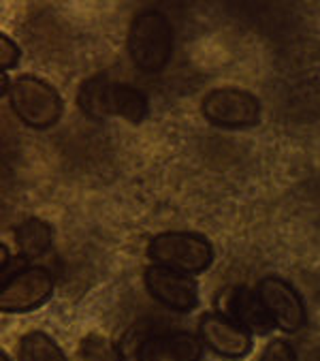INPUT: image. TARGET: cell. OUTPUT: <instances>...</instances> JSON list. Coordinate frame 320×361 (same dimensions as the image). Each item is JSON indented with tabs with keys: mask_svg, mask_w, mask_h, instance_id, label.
Here are the masks:
<instances>
[{
	"mask_svg": "<svg viewBox=\"0 0 320 361\" xmlns=\"http://www.w3.org/2000/svg\"><path fill=\"white\" fill-rule=\"evenodd\" d=\"M77 105L92 122L120 118L130 124H141L149 114V101L139 88L113 82L107 75L86 80L77 92Z\"/></svg>",
	"mask_w": 320,
	"mask_h": 361,
	"instance_id": "obj_1",
	"label": "cell"
},
{
	"mask_svg": "<svg viewBox=\"0 0 320 361\" xmlns=\"http://www.w3.org/2000/svg\"><path fill=\"white\" fill-rule=\"evenodd\" d=\"M126 49L141 73L156 75L165 71L173 56V26L169 18L156 9L137 13L128 28Z\"/></svg>",
	"mask_w": 320,
	"mask_h": 361,
	"instance_id": "obj_2",
	"label": "cell"
},
{
	"mask_svg": "<svg viewBox=\"0 0 320 361\" xmlns=\"http://www.w3.org/2000/svg\"><path fill=\"white\" fill-rule=\"evenodd\" d=\"M147 257L154 265H163L186 276L203 274L211 267L216 252L211 242L192 231H163L149 240Z\"/></svg>",
	"mask_w": 320,
	"mask_h": 361,
	"instance_id": "obj_3",
	"label": "cell"
},
{
	"mask_svg": "<svg viewBox=\"0 0 320 361\" xmlns=\"http://www.w3.org/2000/svg\"><path fill=\"white\" fill-rule=\"evenodd\" d=\"M7 97L20 122L35 130L56 126L64 114V101L60 92L37 75H20L13 80Z\"/></svg>",
	"mask_w": 320,
	"mask_h": 361,
	"instance_id": "obj_4",
	"label": "cell"
},
{
	"mask_svg": "<svg viewBox=\"0 0 320 361\" xmlns=\"http://www.w3.org/2000/svg\"><path fill=\"white\" fill-rule=\"evenodd\" d=\"M201 114L211 126L226 130H244L261 124L263 103L246 88L222 86L209 90L203 97Z\"/></svg>",
	"mask_w": 320,
	"mask_h": 361,
	"instance_id": "obj_5",
	"label": "cell"
},
{
	"mask_svg": "<svg viewBox=\"0 0 320 361\" xmlns=\"http://www.w3.org/2000/svg\"><path fill=\"white\" fill-rule=\"evenodd\" d=\"M54 276L43 265H24L5 278L0 291V310L7 314H26L45 306L54 295Z\"/></svg>",
	"mask_w": 320,
	"mask_h": 361,
	"instance_id": "obj_6",
	"label": "cell"
},
{
	"mask_svg": "<svg viewBox=\"0 0 320 361\" xmlns=\"http://www.w3.org/2000/svg\"><path fill=\"white\" fill-rule=\"evenodd\" d=\"M257 293L267 314L271 317L273 325L280 327L282 331L295 334L305 325L307 312H305L303 298L282 276H265L257 286Z\"/></svg>",
	"mask_w": 320,
	"mask_h": 361,
	"instance_id": "obj_7",
	"label": "cell"
},
{
	"mask_svg": "<svg viewBox=\"0 0 320 361\" xmlns=\"http://www.w3.org/2000/svg\"><path fill=\"white\" fill-rule=\"evenodd\" d=\"M147 293L169 310L190 312L199 306V286L192 276L163 265H149L143 276Z\"/></svg>",
	"mask_w": 320,
	"mask_h": 361,
	"instance_id": "obj_8",
	"label": "cell"
},
{
	"mask_svg": "<svg viewBox=\"0 0 320 361\" xmlns=\"http://www.w3.org/2000/svg\"><path fill=\"white\" fill-rule=\"evenodd\" d=\"M203 344L224 359H244L252 350V334L222 312H207L199 321Z\"/></svg>",
	"mask_w": 320,
	"mask_h": 361,
	"instance_id": "obj_9",
	"label": "cell"
},
{
	"mask_svg": "<svg viewBox=\"0 0 320 361\" xmlns=\"http://www.w3.org/2000/svg\"><path fill=\"white\" fill-rule=\"evenodd\" d=\"M203 340L190 331H167L145 338L137 348V361H201Z\"/></svg>",
	"mask_w": 320,
	"mask_h": 361,
	"instance_id": "obj_10",
	"label": "cell"
},
{
	"mask_svg": "<svg viewBox=\"0 0 320 361\" xmlns=\"http://www.w3.org/2000/svg\"><path fill=\"white\" fill-rule=\"evenodd\" d=\"M220 312L239 323L244 329H248L250 334H269L276 327L257 293V288L254 291L248 286L228 288L222 295Z\"/></svg>",
	"mask_w": 320,
	"mask_h": 361,
	"instance_id": "obj_11",
	"label": "cell"
},
{
	"mask_svg": "<svg viewBox=\"0 0 320 361\" xmlns=\"http://www.w3.org/2000/svg\"><path fill=\"white\" fill-rule=\"evenodd\" d=\"M16 244L22 259H39L54 244V227L41 219H26L16 229Z\"/></svg>",
	"mask_w": 320,
	"mask_h": 361,
	"instance_id": "obj_12",
	"label": "cell"
},
{
	"mask_svg": "<svg viewBox=\"0 0 320 361\" xmlns=\"http://www.w3.org/2000/svg\"><path fill=\"white\" fill-rule=\"evenodd\" d=\"M20 361H68L60 344L45 331H28L20 338Z\"/></svg>",
	"mask_w": 320,
	"mask_h": 361,
	"instance_id": "obj_13",
	"label": "cell"
},
{
	"mask_svg": "<svg viewBox=\"0 0 320 361\" xmlns=\"http://www.w3.org/2000/svg\"><path fill=\"white\" fill-rule=\"evenodd\" d=\"M70 361H124V357L113 340L90 334L79 340Z\"/></svg>",
	"mask_w": 320,
	"mask_h": 361,
	"instance_id": "obj_14",
	"label": "cell"
},
{
	"mask_svg": "<svg viewBox=\"0 0 320 361\" xmlns=\"http://www.w3.org/2000/svg\"><path fill=\"white\" fill-rule=\"evenodd\" d=\"M261 361H299V359H297V350L288 340L276 338L265 346Z\"/></svg>",
	"mask_w": 320,
	"mask_h": 361,
	"instance_id": "obj_15",
	"label": "cell"
},
{
	"mask_svg": "<svg viewBox=\"0 0 320 361\" xmlns=\"http://www.w3.org/2000/svg\"><path fill=\"white\" fill-rule=\"evenodd\" d=\"M22 58L20 45L9 37V35H0V66H3V73H9L18 66Z\"/></svg>",
	"mask_w": 320,
	"mask_h": 361,
	"instance_id": "obj_16",
	"label": "cell"
},
{
	"mask_svg": "<svg viewBox=\"0 0 320 361\" xmlns=\"http://www.w3.org/2000/svg\"><path fill=\"white\" fill-rule=\"evenodd\" d=\"M0 361H11L7 353H0Z\"/></svg>",
	"mask_w": 320,
	"mask_h": 361,
	"instance_id": "obj_17",
	"label": "cell"
}]
</instances>
